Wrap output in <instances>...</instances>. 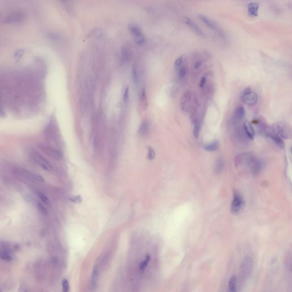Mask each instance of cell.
I'll return each mask as SVG.
<instances>
[{
	"instance_id": "cell-32",
	"label": "cell",
	"mask_w": 292,
	"mask_h": 292,
	"mask_svg": "<svg viewBox=\"0 0 292 292\" xmlns=\"http://www.w3.org/2000/svg\"><path fill=\"white\" fill-rule=\"evenodd\" d=\"M38 208L42 213H43V214L47 213V209L45 208V207L41 203H40V202L38 203Z\"/></svg>"
},
{
	"instance_id": "cell-26",
	"label": "cell",
	"mask_w": 292,
	"mask_h": 292,
	"mask_svg": "<svg viewBox=\"0 0 292 292\" xmlns=\"http://www.w3.org/2000/svg\"><path fill=\"white\" fill-rule=\"evenodd\" d=\"M38 196L40 199V200H42V202H44L45 204H46V205H49L50 204L49 199L44 194H43L42 193H39L38 194Z\"/></svg>"
},
{
	"instance_id": "cell-19",
	"label": "cell",
	"mask_w": 292,
	"mask_h": 292,
	"mask_svg": "<svg viewBox=\"0 0 292 292\" xmlns=\"http://www.w3.org/2000/svg\"><path fill=\"white\" fill-rule=\"evenodd\" d=\"M141 106L143 108L144 110H145L147 107L148 103H147V98L146 96V90L144 89L142 90L141 93Z\"/></svg>"
},
{
	"instance_id": "cell-20",
	"label": "cell",
	"mask_w": 292,
	"mask_h": 292,
	"mask_svg": "<svg viewBox=\"0 0 292 292\" xmlns=\"http://www.w3.org/2000/svg\"><path fill=\"white\" fill-rule=\"evenodd\" d=\"M229 289L231 292H235L237 290L236 288V277L233 275L230 277L229 281Z\"/></svg>"
},
{
	"instance_id": "cell-34",
	"label": "cell",
	"mask_w": 292,
	"mask_h": 292,
	"mask_svg": "<svg viewBox=\"0 0 292 292\" xmlns=\"http://www.w3.org/2000/svg\"><path fill=\"white\" fill-rule=\"evenodd\" d=\"M122 59L124 61H126L128 58H129V55H128V53L127 50L126 49H124V50H122Z\"/></svg>"
},
{
	"instance_id": "cell-17",
	"label": "cell",
	"mask_w": 292,
	"mask_h": 292,
	"mask_svg": "<svg viewBox=\"0 0 292 292\" xmlns=\"http://www.w3.org/2000/svg\"><path fill=\"white\" fill-rule=\"evenodd\" d=\"M200 126H201L200 121L198 119H196L193 122V136L196 139H197L199 136L200 131Z\"/></svg>"
},
{
	"instance_id": "cell-11",
	"label": "cell",
	"mask_w": 292,
	"mask_h": 292,
	"mask_svg": "<svg viewBox=\"0 0 292 292\" xmlns=\"http://www.w3.org/2000/svg\"><path fill=\"white\" fill-rule=\"evenodd\" d=\"M265 135H266L270 139H271L273 141L275 144H276L278 147H279L281 149H284L285 147V144L284 141L282 139L279 138L278 136L275 135L272 132H267L265 134Z\"/></svg>"
},
{
	"instance_id": "cell-2",
	"label": "cell",
	"mask_w": 292,
	"mask_h": 292,
	"mask_svg": "<svg viewBox=\"0 0 292 292\" xmlns=\"http://www.w3.org/2000/svg\"><path fill=\"white\" fill-rule=\"evenodd\" d=\"M197 106V96L195 93L187 91L181 97L180 107L183 111L186 112H195Z\"/></svg>"
},
{
	"instance_id": "cell-33",
	"label": "cell",
	"mask_w": 292,
	"mask_h": 292,
	"mask_svg": "<svg viewBox=\"0 0 292 292\" xmlns=\"http://www.w3.org/2000/svg\"><path fill=\"white\" fill-rule=\"evenodd\" d=\"M202 62L201 61H197L194 64V66H193V68H194V69L195 70H198L200 68H201L202 66Z\"/></svg>"
},
{
	"instance_id": "cell-29",
	"label": "cell",
	"mask_w": 292,
	"mask_h": 292,
	"mask_svg": "<svg viewBox=\"0 0 292 292\" xmlns=\"http://www.w3.org/2000/svg\"><path fill=\"white\" fill-rule=\"evenodd\" d=\"M186 73H187V70H186V68L185 66H183L181 68H180V70H179V77L180 79H183L185 77V75H186Z\"/></svg>"
},
{
	"instance_id": "cell-27",
	"label": "cell",
	"mask_w": 292,
	"mask_h": 292,
	"mask_svg": "<svg viewBox=\"0 0 292 292\" xmlns=\"http://www.w3.org/2000/svg\"><path fill=\"white\" fill-rule=\"evenodd\" d=\"M63 291L64 292H68L69 291V284L67 279L64 278L62 282Z\"/></svg>"
},
{
	"instance_id": "cell-23",
	"label": "cell",
	"mask_w": 292,
	"mask_h": 292,
	"mask_svg": "<svg viewBox=\"0 0 292 292\" xmlns=\"http://www.w3.org/2000/svg\"><path fill=\"white\" fill-rule=\"evenodd\" d=\"M147 150H148V153H147V159L150 160H154L155 157V156H156V153H155V150L151 147H148Z\"/></svg>"
},
{
	"instance_id": "cell-31",
	"label": "cell",
	"mask_w": 292,
	"mask_h": 292,
	"mask_svg": "<svg viewBox=\"0 0 292 292\" xmlns=\"http://www.w3.org/2000/svg\"><path fill=\"white\" fill-rule=\"evenodd\" d=\"M129 87L126 88V89L124 90V101L125 102H127L128 99H129Z\"/></svg>"
},
{
	"instance_id": "cell-15",
	"label": "cell",
	"mask_w": 292,
	"mask_h": 292,
	"mask_svg": "<svg viewBox=\"0 0 292 292\" xmlns=\"http://www.w3.org/2000/svg\"><path fill=\"white\" fill-rule=\"evenodd\" d=\"M219 148L218 141H214L204 146V148L208 151L213 152L217 150Z\"/></svg>"
},
{
	"instance_id": "cell-16",
	"label": "cell",
	"mask_w": 292,
	"mask_h": 292,
	"mask_svg": "<svg viewBox=\"0 0 292 292\" xmlns=\"http://www.w3.org/2000/svg\"><path fill=\"white\" fill-rule=\"evenodd\" d=\"M224 169V160L221 157L217 159L214 167V172L216 174H220Z\"/></svg>"
},
{
	"instance_id": "cell-24",
	"label": "cell",
	"mask_w": 292,
	"mask_h": 292,
	"mask_svg": "<svg viewBox=\"0 0 292 292\" xmlns=\"http://www.w3.org/2000/svg\"><path fill=\"white\" fill-rule=\"evenodd\" d=\"M21 19V17H20L18 14H12L11 16H9L8 18H6V22L7 23H15L16 21H18L19 20Z\"/></svg>"
},
{
	"instance_id": "cell-13",
	"label": "cell",
	"mask_w": 292,
	"mask_h": 292,
	"mask_svg": "<svg viewBox=\"0 0 292 292\" xmlns=\"http://www.w3.org/2000/svg\"><path fill=\"white\" fill-rule=\"evenodd\" d=\"M99 278V270L97 266H94L91 276V287L96 288Z\"/></svg>"
},
{
	"instance_id": "cell-12",
	"label": "cell",
	"mask_w": 292,
	"mask_h": 292,
	"mask_svg": "<svg viewBox=\"0 0 292 292\" xmlns=\"http://www.w3.org/2000/svg\"><path fill=\"white\" fill-rule=\"evenodd\" d=\"M248 14L253 17L258 16V11L259 5L257 3H251L247 6Z\"/></svg>"
},
{
	"instance_id": "cell-25",
	"label": "cell",
	"mask_w": 292,
	"mask_h": 292,
	"mask_svg": "<svg viewBox=\"0 0 292 292\" xmlns=\"http://www.w3.org/2000/svg\"><path fill=\"white\" fill-rule=\"evenodd\" d=\"M69 200L74 203L78 204L82 202V198L80 195H77V196L73 195V196H69Z\"/></svg>"
},
{
	"instance_id": "cell-3",
	"label": "cell",
	"mask_w": 292,
	"mask_h": 292,
	"mask_svg": "<svg viewBox=\"0 0 292 292\" xmlns=\"http://www.w3.org/2000/svg\"><path fill=\"white\" fill-rule=\"evenodd\" d=\"M272 132L282 139H287L292 136L290 127L287 123L282 121L277 122L273 124Z\"/></svg>"
},
{
	"instance_id": "cell-37",
	"label": "cell",
	"mask_w": 292,
	"mask_h": 292,
	"mask_svg": "<svg viewBox=\"0 0 292 292\" xmlns=\"http://www.w3.org/2000/svg\"><path fill=\"white\" fill-rule=\"evenodd\" d=\"M2 115H3V112L1 110V108H0V116Z\"/></svg>"
},
{
	"instance_id": "cell-6",
	"label": "cell",
	"mask_w": 292,
	"mask_h": 292,
	"mask_svg": "<svg viewBox=\"0 0 292 292\" xmlns=\"http://www.w3.org/2000/svg\"><path fill=\"white\" fill-rule=\"evenodd\" d=\"M131 33L134 37L136 42L139 45H142L145 42V37L142 33L141 28L135 24H131L129 26Z\"/></svg>"
},
{
	"instance_id": "cell-10",
	"label": "cell",
	"mask_w": 292,
	"mask_h": 292,
	"mask_svg": "<svg viewBox=\"0 0 292 292\" xmlns=\"http://www.w3.org/2000/svg\"><path fill=\"white\" fill-rule=\"evenodd\" d=\"M244 129L248 138L251 140H253L255 136V131L252 124L248 121H246L244 124Z\"/></svg>"
},
{
	"instance_id": "cell-7",
	"label": "cell",
	"mask_w": 292,
	"mask_h": 292,
	"mask_svg": "<svg viewBox=\"0 0 292 292\" xmlns=\"http://www.w3.org/2000/svg\"><path fill=\"white\" fill-rule=\"evenodd\" d=\"M245 114V111L244 107L242 106L236 107L232 118V123L235 124L239 123L244 117Z\"/></svg>"
},
{
	"instance_id": "cell-36",
	"label": "cell",
	"mask_w": 292,
	"mask_h": 292,
	"mask_svg": "<svg viewBox=\"0 0 292 292\" xmlns=\"http://www.w3.org/2000/svg\"><path fill=\"white\" fill-rule=\"evenodd\" d=\"M132 77H133L134 80L135 81V82H136L138 81V74H137V73H136L135 68H133V70H132Z\"/></svg>"
},
{
	"instance_id": "cell-1",
	"label": "cell",
	"mask_w": 292,
	"mask_h": 292,
	"mask_svg": "<svg viewBox=\"0 0 292 292\" xmlns=\"http://www.w3.org/2000/svg\"><path fill=\"white\" fill-rule=\"evenodd\" d=\"M234 163L236 168L248 169L253 175L258 174L263 169V162L251 153L243 152L237 155Z\"/></svg>"
},
{
	"instance_id": "cell-38",
	"label": "cell",
	"mask_w": 292,
	"mask_h": 292,
	"mask_svg": "<svg viewBox=\"0 0 292 292\" xmlns=\"http://www.w3.org/2000/svg\"><path fill=\"white\" fill-rule=\"evenodd\" d=\"M238 1H243V0H238Z\"/></svg>"
},
{
	"instance_id": "cell-22",
	"label": "cell",
	"mask_w": 292,
	"mask_h": 292,
	"mask_svg": "<svg viewBox=\"0 0 292 292\" xmlns=\"http://www.w3.org/2000/svg\"><path fill=\"white\" fill-rule=\"evenodd\" d=\"M0 257L3 260L9 261L12 260V257L10 253L6 249H2L0 251Z\"/></svg>"
},
{
	"instance_id": "cell-5",
	"label": "cell",
	"mask_w": 292,
	"mask_h": 292,
	"mask_svg": "<svg viewBox=\"0 0 292 292\" xmlns=\"http://www.w3.org/2000/svg\"><path fill=\"white\" fill-rule=\"evenodd\" d=\"M242 101L248 106L255 105L258 101V96L256 93L252 91L250 87H247L241 94Z\"/></svg>"
},
{
	"instance_id": "cell-28",
	"label": "cell",
	"mask_w": 292,
	"mask_h": 292,
	"mask_svg": "<svg viewBox=\"0 0 292 292\" xmlns=\"http://www.w3.org/2000/svg\"><path fill=\"white\" fill-rule=\"evenodd\" d=\"M183 61V56H180L175 62V67L176 69H179L180 68Z\"/></svg>"
},
{
	"instance_id": "cell-8",
	"label": "cell",
	"mask_w": 292,
	"mask_h": 292,
	"mask_svg": "<svg viewBox=\"0 0 292 292\" xmlns=\"http://www.w3.org/2000/svg\"><path fill=\"white\" fill-rule=\"evenodd\" d=\"M35 159L37 162V163H38L43 169H45V170H47L48 171H50L52 170V166L50 163H49L46 159H45L44 157H42L41 155H40L38 154H36L35 155Z\"/></svg>"
},
{
	"instance_id": "cell-35",
	"label": "cell",
	"mask_w": 292,
	"mask_h": 292,
	"mask_svg": "<svg viewBox=\"0 0 292 292\" xmlns=\"http://www.w3.org/2000/svg\"><path fill=\"white\" fill-rule=\"evenodd\" d=\"M207 82V78L206 77H203L201 79V81H200V87L202 88V87L204 86V84H205Z\"/></svg>"
},
{
	"instance_id": "cell-21",
	"label": "cell",
	"mask_w": 292,
	"mask_h": 292,
	"mask_svg": "<svg viewBox=\"0 0 292 292\" xmlns=\"http://www.w3.org/2000/svg\"><path fill=\"white\" fill-rule=\"evenodd\" d=\"M150 256L147 254L146 255L145 260H143V261H141V263H140V264H139V269H140L141 271L143 272V271L145 270L146 268L148 266V263L150 262Z\"/></svg>"
},
{
	"instance_id": "cell-18",
	"label": "cell",
	"mask_w": 292,
	"mask_h": 292,
	"mask_svg": "<svg viewBox=\"0 0 292 292\" xmlns=\"http://www.w3.org/2000/svg\"><path fill=\"white\" fill-rule=\"evenodd\" d=\"M149 129V124L147 121H143L141 123L140 127L138 130L139 134L141 135H145L147 134Z\"/></svg>"
},
{
	"instance_id": "cell-4",
	"label": "cell",
	"mask_w": 292,
	"mask_h": 292,
	"mask_svg": "<svg viewBox=\"0 0 292 292\" xmlns=\"http://www.w3.org/2000/svg\"><path fill=\"white\" fill-rule=\"evenodd\" d=\"M245 207V200L242 196V193L238 191L233 193V198L231 204L230 210L234 214H240Z\"/></svg>"
},
{
	"instance_id": "cell-9",
	"label": "cell",
	"mask_w": 292,
	"mask_h": 292,
	"mask_svg": "<svg viewBox=\"0 0 292 292\" xmlns=\"http://www.w3.org/2000/svg\"><path fill=\"white\" fill-rule=\"evenodd\" d=\"M184 22L187 25H188L192 30H193L197 34L203 36L204 34L202 31V30L200 28V27L197 25L196 23H194L192 20H191L189 18H185Z\"/></svg>"
},
{
	"instance_id": "cell-30",
	"label": "cell",
	"mask_w": 292,
	"mask_h": 292,
	"mask_svg": "<svg viewBox=\"0 0 292 292\" xmlns=\"http://www.w3.org/2000/svg\"><path fill=\"white\" fill-rule=\"evenodd\" d=\"M23 49L18 50L16 52V53L14 54V58H15V59L18 60L23 56Z\"/></svg>"
},
{
	"instance_id": "cell-14",
	"label": "cell",
	"mask_w": 292,
	"mask_h": 292,
	"mask_svg": "<svg viewBox=\"0 0 292 292\" xmlns=\"http://www.w3.org/2000/svg\"><path fill=\"white\" fill-rule=\"evenodd\" d=\"M199 17L202 22L204 23L205 25H207V26H208L209 28L213 29V30H216L217 28L216 25L209 18H208L204 16H202V15H199Z\"/></svg>"
}]
</instances>
